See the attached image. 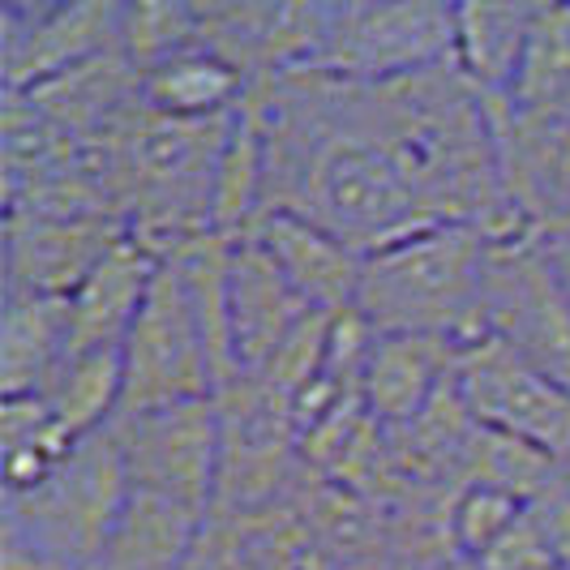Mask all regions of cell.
Wrapping results in <instances>:
<instances>
[{
    "label": "cell",
    "instance_id": "1",
    "mask_svg": "<svg viewBox=\"0 0 570 570\" xmlns=\"http://www.w3.org/2000/svg\"><path fill=\"white\" fill-rule=\"evenodd\" d=\"M502 236L476 224H442L365 257L356 314L373 335L481 340V305L493 245Z\"/></svg>",
    "mask_w": 570,
    "mask_h": 570
},
{
    "label": "cell",
    "instance_id": "2",
    "mask_svg": "<svg viewBox=\"0 0 570 570\" xmlns=\"http://www.w3.org/2000/svg\"><path fill=\"white\" fill-rule=\"evenodd\" d=\"M129 502V476L112 429L82 438L30 493H4L0 541L27 544L48 570H95Z\"/></svg>",
    "mask_w": 570,
    "mask_h": 570
},
{
    "label": "cell",
    "instance_id": "3",
    "mask_svg": "<svg viewBox=\"0 0 570 570\" xmlns=\"http://www.w3.org/2000/svg\"><path fill=\"white\" fill-rule=\"evenodd\" d=\"M455 65V9L446 4H331L317 78L335 82H403Z\"/></svg>",
    "mask_w": 570,
    "mask_h": 570
},
{
    "label": "cell",
    "instance_id": "4",
    "mask_svg": "<svg viewBox=\"0 0 570 570\" xmlns=\"http://www.w3.org/2000/svg\"><path fill=\"white\" fill-rule=\"evenodd\" d=\"M125 361V403L120 416L159 412L176 403L215 400V365L202 340V322L194 296L185 284V271L176 257L159 262V275L146 292V305L129 340L120 347ZM116 416V421H120Z\"/></svg>",
    "mask_w": 570,
    "mask_h": 570
},
{
    "label": "cell",
    "instance_id": "5",
    "mask_svg": "<svg viewBox=\"0 0 570 570\" xmlns=\"http://www.w3.org/2000/svg\"><path fill=\"white\" fill-rule=\"evenodd\" d=\"M455 391L481 429L523 442L558 463L570 459V391L528 365L511 343L493 335L459 343Z\"/></svg>",
    "mask_w": 570,
    "mask_h": 570
},
{
    "label": "cell",
    "instance_id": "6",
    "mask_svg": "<svg viewBox=\"0 0 570 570\" xmlns=\"http://www.w3.org/2000/svg\"><path fill=\"white\" fill-rule=\"evenodd\" d=\"M481 335L511 343L528 365L570 391V296L553 279L537 236H507L493 245Z\"/></svg>",
    "mask_w": 570,
    "mask_h": 570
},
{
    "label": "cell",
    "instance_id": "7",
    "mask_svg": "<svg viewBox=\"0 0 570 570\" xmlns=\"http://www.w3.org/2000/svg\"><path fill=\"white\" fill-rule=\"evenodd\" d=\"M125 459L129 489L159 493L194 511L215 507L219 468H224V412L219 400L176 403L159 412L120 416L112 425Z\"/></svg>",
    "mask_w": 570,
    "mask_h": 570
},
{
    "label": "cell",
    "instance_id": "8",
    "mask_svg": "<svg viewBox=\"0 0 570 570\" xmlns=\"http://www.w3.org/2000/svg\"><path fill=\"white\" fill-rule=\"evenodd\" d=\"M502 198L528 236H549L570 215V120L514 99H485Z\"/></svg>",
    "mask_w": 570,
    "mask_h": 570
},
{
    "label": "cell",
    "instance_id": "9",
    "mask_svg": "<svg viewBox=\"0 0 570 570\" xmlns=\"http://www.w3.org/2000/svg\"><path fill=\"white\" fill-rule=\"evenodd\" d=\"M120 9L125 4H4V90L27 95L60 73L120 52Z\"/></svg>",
    "mask_w": 570,
    "mask_h": 570
},
{
    "label": "cell",
    "instance_id": "10",
    "mask_svg": "<svg viewBox=\"0 0 570 570\" xmlns=\"http://www.w3.org/2000/svg\"><path fill=\"white\" fill-rule=\"evenodd\" d=\"M129 228L120 219L9 210L4 296H73Z\"/></svg>",
    "mask_w": 570,
    "mask_h": 570
},
{
    "label": "cell",
    "instance_id": "11",
    "mask_svg": "<svg viewBox=\"0 0 570 570\" xmlns=\"http://www.w3.org/2000/svg\"><path fill=\"white\" fill-rule=\"evenodd\" d=\"M245 236L275 262V271L287 279V287L314 314L340 317L356 309L365 254L343 245L340 236L322 232L301 215H287V210H266Z\"/></svg>",
    "mask_w": 570,
    "mask_h": 570
},
{
    "label": "cell",
    "instance_id": "12",
    "mask_svg": "<svg viewBox=\"0 0 570 570\" xmlns=\"http://www.w3.org/2000/svg\"><path fill=\"white\" fill-rule=\"evenodd\" d=\"M159 262L164 257L142 245L134 232L116 240L108 257L69 296V356L125 347L134 322L142 314L146 292L159 275Z\"/></svg>",
    "mask_w": 570,
    "mask_h": 570
},
{
    "label": "cell",
    "instance_id": "13",
    "mask_svg": "<svg viewBox=\"0 0 570 570\" xmlns=\"http://www.w3.org/2000/svg\"><path fill=\"white\" fill-rule=\"evenodd\" d=\"M228 301H232V343H236V365L240 377H257L279 347H284L305 317L314 314L287 279L275 271V262L257 249L249 236L232 245L228 271Z\"/></svg>",
    "mask_w": 570,
    "mask_h": 570
},
{
    "label": "cell",
    "instance_id": "14",
    "mask_svg": "<svg viewBox=\"0 0 570 570\" xmlns=\"http://www.w3.org/2000/svg\"><path fill=\"white\" fill-rule=\"evenodd\" d=\"M459 343L429 340V335H373L370 361H365V412L386 433L412 429L438 391L455 373Z\"/></svg>",
    "mask_w": 570,
    "mask_h": 570
},
{
    "label": "cell",
    "instance_id": "15",
    "mask_svg": "<svg viewBox=\"0 0 570 570\" xmlns=\"http://www.w3.org/2000/svg\"><path fill=\"white\" fill-rule=\"evenodd\" d=\"M69 361V296H4L0 391L4 400L43 395Z\"/></svg>",
    "mask_w": 570,
    "mask_h": 570
},
{
    "label": "cell",
    "instance_id": "16",
    "mask_svg": "<svg viewBox=\"0 0 570 570\" xmlns=\"http://www.w3.org/2000/svg\"><path fill=\"white\" fill-rule=\"evenodd\" d=\"M206 511L129 489L125 514L95 570H189L206 532Z\"/></svg>",
    "mask_w": 570,
    "mask_h": 570
},
{
    "label": "cell",
    "instance_id": "17",
    "mask_svg": "<svg viewBox=\"0 0 570 570\" xmlns=\"http://www.w3.org/2000/svg\"><path fill=\"white\" fill-rule=\"evenodd\" d=\"M537 4H459L455 69L485 99H511Z\"/></svg>",
    "mask_w": 570,
    "mask_h": 570
},
{
    "label": "cell",
    "instance_id": "18",
    "mask_svg": "<svg viewBox=\"0 0 570 570\" xmlns=\"http://www.w3.org/2000/svg\"><path fill=\"white\" fill-rule=\"evenodd\" d=\"M249 95V78L206 48L176 52L164 65L142 73V104L150 112L180 116V120H215L232 116Z\"/></svg>",
    "mask_w": 570,
    "mask_h": 570
},
{
    "label": "cell",
    "instance_id": "19",
    "mask_svg": "<svg viewBox=\"0 0 570 570\" xmlns=\"http://www.w3.org/2000/svg\"><path fill=\"white\" fill-rule=\"evenodd\" d=\"M52 407L57 425L82 442L90 433H104L116 425L120 403H125V361L120 352H86V356H69L57 382L39 395Z\"/></svg>",
    "mask_w": 570,
    "mask_h": 570
},
{
    "label": "cell",
    "instance_id": "20",
    "mask_svg": "<svg viewBox=\"0 0 570 570\" xmlns=\"http://www.w3.org/2000/svg\"><path fill=\"white\" fill-rule=\"evenodd\" d=\"M78 442L57 425L52 407L27 400L0 403V455H4V493H30L57 472Z\"/></svg>",
    "mask_w": 570,
    "mask_h": 570
},
{
    "label": "cell",
    "instance_id": "21",
    "mask_svg": "<svg viewBox=\"0 0 570 570\" xmlns=\"http://www.w3.org/2000/svg\"><path fill=\"white\" fill-rule=\"evenodd\" d=\"M570 95V4H537L523 69L511 99L523 108L553 112Z\"/></svg>",
    "mask_w": 570,
    "mask_h": 570
},
{
    "label": "cell",
    "instance_id": "22",
    "mask_svg": "<svg viewBox=\"0 0 570 570\" xmlns=\"http://www.w3.org/2000/svg\"><path fill=\"white\" fill-rule=\"evenodd\" d=\"M523 514H528V502L511 489L459 485L446 502V541L468 567H476Z\"/></svg>",
    "mask_w": 570,
    "mask_h": 570
},
{
    "label": "cell",
    "instance_id": "23",
    "mask_svg": "<svg viewBox=\"0 0 570 570\" xmlns=\"http://www.w3.org/2000/svg\"><path fill=\"white\" fill-rule=\"evenodd\" d=\"M198 48V9L189 4H125L120 9V57L142 78L176 52Z\"/></svg>",
    "mask_w": 570,
    "mask_h": 570
},
{
    "label": "cell",
    "instance_id": "24",
    "mask_svg": "<svg viewBox=\"0 0 570 570\" xmlns=\"http://www.w3.org/2000/svg\"><path fill=\"white\" fill-rule=\"evenodd\" d=\"M544 249V262L553 271V279L562 284V292L570 296V232H549V236H537Z\"/></svg>",
    "mask_w": 570,
    "mask_h": 570
},
{
    "label": "cell",
    "instance_id": "25",
    "mask_svg": "<svg viewBox=\"0 0 570 570\" xmlns=\"http://www.w3.org/2000/svg\"><path fill=\"white\" fill-rule=\"evenodd\" d=\"M296 570H340V562H335L322 544H309V549H305V558L296 562Z\"/></svg>",
    "mask_w": 570,
    "mask_h": 570
},
{
    "label": "cell",
    "instance_id": "26",
    "mask_svg": "<svg viewBox=\"0 0 570 570\" xmlns=\"http://www.w3.org/2000/svg\"><path fill=\"white\" fill-rule=\"evenodd\" d=\"M558 476H562V485L570 489V459H567V463H562V472H558Z\"/></svg>",
    "mask_w": 570,
    "mask_h": 570
}]
</instances>
